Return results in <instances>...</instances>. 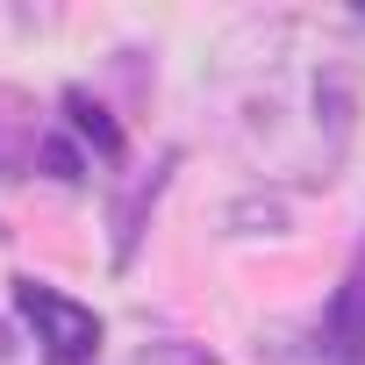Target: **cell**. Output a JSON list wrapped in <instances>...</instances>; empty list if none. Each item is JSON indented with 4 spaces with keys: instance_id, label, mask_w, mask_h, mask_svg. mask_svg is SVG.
<instances>
[{
    "instance_id": "cell-7",
    "label": "cell",
    "mask_w": 365,
    "mask_h": 365,
    "mask_svg": "<svg viewBox=\"0 0 365 365\" xmlns=\"http://www.w3.org/2000/svg\"><path fill=\"white\" fill-rule=\"evenodd\" d=\"M230 237H287V208H279V194H244V201H230Z\"/></svg>"
},
{
    "instance_id": "cell-11",
    "label": "cell",
    "mask_w": 365,
    "mask_h": 365,
    "mask_svg": "<svg viewBox=\"0 0 365 365\" xmlns=\"http://www.w3.org/2000/svg\"><path fill=\"white\" fill-rule=\"evenodd\" d=\"M358 29H365V15H358Z\"/></svg>"
},
{
    "instance_id": "cell-2",
    "label": "cell",
    "mask_w": 365,
    "mask_h": 365,
    "mask_svg": "<svg viewBox=\"0 0 365 365\" xmlns=\"http://www.w3.org/2000/svg\"><path fill=\"white\" fill-rule=\"evenodd\" d=\"M15 315L36 329L43 365H93L101 358V315L72 294H58L51 279H15Z\"/></svg>"
},
{
    "instance_id": "cell-10",
    "label": "cell",
    "mask_w": 365,
    "mask_h": 365,
    "mask_svg": "<svg viewBox=\"0 0 365 365\" xmlns=\"http://www.w3.org/2000/svg\"><path fill=\"white\" fill-rule=\"evenodd\" d=\"M0 358H15V336H8V329H0Z\"/></svg>"
},
{
    "instance_id": "cell-9",
    "label": "cell",
    "mask_w": 365,
    "mask_h": 365,
    "mask_svg": "<svg viewBox=\"0 0 365 365\" xmlns=\"http://www.w3.org/2000/svg\"><path fill=\"white\" fill-rule=\"evenodd\" d=\"M58 187H86V158H79V143L72 136H43V158H36Z\"/></svg>"
},
{
    "instance_id": "cell-4",
    "label": "cell",
    "mask_w": 365,
    "mask_h": 365,
    "mask_svg": "<svg viewBox=\"0 0 365 365\" xmlns=\"http://www.w3.org/2000/svg\"><path fill=\"white\" fill-rule=\"evenodd\" d=\"M43 108L22 93V86H8L0 79V187H15V179L43 158Z\"/></svg>"
},
{
    "instance_id": "cell-5",
    "label": "cell",
    "mask_w": 365,
    "mask_h": 365,
    "mask_svg": "<svg viewBox=\"0 0 365 365\" xmlns=\"http://www.w3.org/2000/svg\"><path fill=\"white\" fill-rule=\"evenodd\" d=\"M172 165H179V150H165L150 172H136V179H129V194L115 201V272H129V265H136V237H143V215H150V201L165 194Z\"/></svg>"
},
{
    "instance_id": "cell-3",
    "label": "cell",
    "mask_w": 365,
    "mask_h": 365,
    "mask_svg": "<svg viewBox=\"0 0 365 365\" xmlns=\"http://www.w3.org/2000/svg\"><path fill=\"white\" fill-rule=\"evenodd\" d=\"M322 351H329V365H365V244L322 308Z\"/></svg>"
},
{
    "instance_id": "cell-6",
    "label": "cell",
    "mask_w": 365,
    "mask_h": 365,
    "mask_svg": "<svg viewBox=\"0 0 365 365\" xmlns=\"http://www.w3.org/2000/svg\"><path fill=\"white\" fill-rule=\"evenodd\" d=\"M65 115H72V136L79 143H93V158L101 165H122V129H115V115L86 93V86H65V101H58Z\"/></svg>"
},
{
    "instance_id": "cell-8",
    "label": "cell",
    "mask_w": 365,
    "mask_h": 365,
    "mask_svg": "<svg viewBox=\"0 0 365 365\" xmlns=\"http://www.w3.org/2000/svg\"><path fill=\"white\" fill-rule=\"evenodd\" d=\"M136 365H222L208 344H194V336H143L136 344Z\"/></svg>"
},
{
    "instance_id": "cell-1",
    "label": "cell",
    "mask_w": 365,
    "mask_h": 365,
    "mask_svg": "<svg viewBox=\"0 0 365 365\" xmlns=\"http://www.w3.org/2000/svg\"><path fill=\"white\" fill-rule=\"evenodd\" d=\"M208 108L265 187H329L358 136L365 65L315 15H251L208 58Z\"/></svg>"
}]
</instances>
